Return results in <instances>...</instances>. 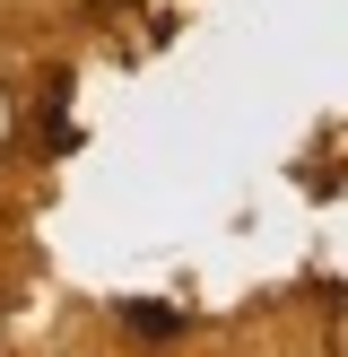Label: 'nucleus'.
<instances>
[{
    "label": "nucleus",
    "mask_w": 348,
    "mask_h": 357,
    "mask_svg": "<svg viewBox=\"0 0 348 357\" xmlns=\"http://www.w3.org/2000/svg\"><path fill=\"white\" fill-rule=\"evenodd\" d=\"M0 139H9V87H0Z\"/></svg>",
    "instance_id": "1"
}]
</instances>
